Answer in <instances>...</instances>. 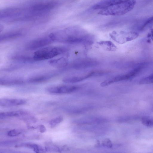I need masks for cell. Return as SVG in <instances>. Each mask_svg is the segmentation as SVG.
Instances as JSON below:
<instances>
[{
  "mask_svg": "<svg viewBox=\"0 0 153 153\" xmlns=\"http://www.w3.org/2000/svg\"><path fill=\"white\" fill-rule=\"evenodd\" d=\"M138 36V33L134 31H114L110 34V36L113 40L121 44L136 39Z\"/></svg>",
  "mask_w": 153,
  "mask_h": 153,
  "instance_id": "obj_7",
  "label": "cell"
},
{
  "mask_svg": "<svg viewBox=\"0 0 153 153\" xmlns=\"http://www.w3.org/2000/svg\"><path fill=\"white\" fill-rule=\"evenodd\" d=\"M152 17L142 19L135 24V26L140 31H143L152 23Z\"/></svg>",
  "mask_w": 153,
  "mask_h": 153,
  "instance_id": "obj_18",
  "label": "cell"
},
{
  "mask_svg": "<svg viewBox=\"0 0 153 153\" xmlns=\"http://www.w3.org/2000/svg\"><path fill=\"white\" fill-rule=\"evenodd\" d=\"M11 58L14 60L25 63H33L36 62L34 60L33 57L25 55H13L12 56Z\"/></svg>",
  "mask_w": 153,
  "mask_h": 153,
  "instance_id": "obj_19",
  "label": "cell"
},
{
  "mask_svg": "<svg viewBox=\"0 0 153 153\" xmlns=\"http://www.w3.org/2000/svg\"><path fill=\"white\" fill-rule=\"evenodd\" d=\"M26 101L21 99L1 98L0 99V106L11 107L24 105Z\"/></svg>",
  "mask_w": 153,
  "mask_h": 153,
  "instance_id": "obj_12",
  "label": "cell"
},
{
  "mask_svg": "<svg viewBox=\"0 0 153 153\" xmlns=\"http://www.w3.org/2000/svg\"><path fill=\"white\" fill-rule=\"evenodd\" d=\"M53 42L49 35L47 36L39 37L28 42L25 48L28 50L40 49L51 44Z\"/></svg>",
  "mask_w": 153,
  "mask_h": 153,
  "instance_id": "obj_10",
  "label": "cell"
},
{
  "mask_svg": "<svg viewBox=\"0 0 153 153\" xmlns=\"http://www.w3.org/2000/svg\"><path fill=\"white\" fill-rule=\"evenodd\" d=\"M15 140H9L0 142V146H5L12 145L17 142Z\"/></svg>",
  "mask_w": 153,
  "mask_h": 153,
  "instance_id": "obj_26",
  "label": "cell"
},
{
  "mask_svg": "<svg viewBox=\"0 0 153 153\" xmlns=\"http://www.w3.org/2000/svg\"><path fill=\"white\" fill-rule=\"evenodd\" d=\"M97 43L107 51H114L117 48L116 46L110 41H102L97 42Z\"/></svg>",
  "mask_w": 153,
  "mask_h": 153,
  "instance_id": "obj_21",
  "label": "cell"
},
{
  "mask_svg": "<svg viewBox=\"0 0 153 153\" xmlns=\"http://www.w3.org/2000/svg\"><path fill=\"white\" fill-rule=\"evenodd\" d=\"M97 61L88 58H79L76 59L68 63L65 68L75 70H83L97 65Z\"/></svg>",
  "mask_w": 153,
  "mask_h": 153,
  "instance_id": "obj_6",
  "label": "cell"
},
{
  "mask_svg": "<svg viewBox=\"0 0 153 153\" xmlns=\"http://www.w3.org/2000/svg\"><path fill=\"white\" fill-rule=\"evenodd\" d=\"M16 147H25L30 149L36 152H39L42 151L43 149L40 146L35 144L30 143H23L16 144Z\"/></svg>",
  "mask_w": 153,
  "mask_h": 153,
  "instance_id": "obj_20",
  "label": "cell"
},
{
  "mask_svg": "<svg viewBox=\"0 0 153 153\" xmlns=\"http://www.w3.org/2000/svg\"><path fill=\"white\" fill-rule=\"evenodd\" d=\"M131 0H102L93 5L94 10H102L108 7Z\"/></svg>",
  "mask_w": 153,
  "mask_h": 153,
  "instance_id": "obj_13",
  "label": "cell"
},
{
  "mask_svg": "<svg viewBox=\"0 0 153 153\" xmlns=\"http://www.w3.org/2000/svg\"><path fill=\"white\" fill-rule=\"evenodd\" d=\"M21 133V131L18 129H13L9 131L7 133V135L9 137L16 136Z\"/></svg>",
  "mask_w": 153,
  "mask_h": 153,
  "instance_id": "obj_25",
  "label": "cell"
},
{
  "mask_svg": "<svg viewBox=\"0 0 153 153\" xmlns=\"http://www.w3.org/2000/svg\"><path fill=\"white\" fill-rule=\"evenodd\" d=\"M27 113L22 110L0 112V119L17 117L27 114Z\"/></svg>",
  "mask_w": 153,
  "mask_h": 153,
  "instance_id": "obj_15",
  "label": "cell"
},
{
  "mask_svg": "<svg viewBox=\"0 0 153 153\" xmlns=\"http://www.w3.org/2000/svg\"><path fill=\"white\" fill-rule=\"evenodd\" d=\"M142 123L148 127H152L153 121L152 119L147 117H144L141 119Z\"/></svg>",
  "mask_w": 153,
  "mask_h": 153,
  "instance_id": "obj_24",
  "label": "cell"
},
{
  "mask_svg": "<svg viewBox=\"0 0 153 153\" xmlns=\"http://www.w3.org/2000/svg\"><path fill=\"white\" fill-rule=\"evenodd\" d=\"M24 81L22 78L8 76H0V85L13 86L23 84Z\"/></svg>",
  "mask_w": 153,
  "mask_h": 153,
  "instance_id": "obj_11",
  "label": "cell"
},
{
  "mask_svg": "<svg viewBox=\"0 0 153 153\" xmlns=\"http://www.w3.org/2000/svg\"><path fill=\"white\" fill-rule=\"evenodd\" d=\"M63 120V117H62L59 116L51 120L49 124L51 127H53L60 123Z\"/></svg>",
  "mask_w": 153,
  "mask_h": 153,
  "instance_id": "obj_23",
  "label": "cell"
},
{
  "mask_svg": "<svg viewBox=\"0 0 153 153\" xmlns=\"http://www.w3.org/2000/svg\"><path fill=\"white\" fill-rule=\"evenodd\" d=\"M100 71H91L88 72H78L67 75L63 79V82L68 83L78 82L91 77L102 74Z\"/></svg>",
  "mask_w": 153,
  "mask_h": 153,
  "instance_id": "obj_4",
  "label": "cell"
},
{
  "mask_svg": "<svg viewBox=\"0 0 153 153\" xmlns=\"http://www.w3.org/2000/svg\"><path fill=\"white\" fill-rule=\"evenodd\" d=\"M4 28V26L0 24V33L3 30Z\"/></svg>",
  "mask_w": 153,
  "mask_h": 153,
  "instance_id": "obj_28",
  "label": "cell"
},
{
  "mask_svg": "<svg viewBox=\"0 0 153 153\" xmlns=\"http://www.w3.org/2000/svg\"><path fill=\"white\" fill-rule=\"evenodd\" d=\"M81 88L79 85H63L50 86L46 88V90L52 94H63L75 92Z\"/></svg>",
  "mask_w": 153,
  "mask_h": 153,
  "instance_id": "obj_8",
  "label": "cell"
},
{
  "mask_svg": "<svg viewBox=\"0 0 153 153\" xmlns=\"http://www.w3.org/2000/svg\"><path fill=\"white\" fill-rule=\"evenodd\" d=\"M153 76L151 74L142 78L139 81L140 84H150L153 83Z\"/></svg>",
  "mask_w": 153,
  "mask_h": 153,
  "instance_id": "obj_22",
  "label": "cell"
},
{
  "mask_svg": "<svg viewBox=\"0 0 153 153\" xmlns=\"http://www.w3.org/2000/svg\"><path fill=\"white\" fill-rule=\"evenodd\" d=\"M68 49L64 46H47L36 51L33 57L36 62L48 59L67 52Z\"/></svg>",
  "mask_w": 153,
  "mask_h": 153,
  "instance_id": "obj_3",
  "label": "cell"
},
{
  "mask_svg": "<svg viewBox=\"0 0 153 153\" xmlns=\"http://www.w3.org/2000/svg\"><path fill=\"white\" fill-rule=\"evenodd\" d=\"M136 3L135 0H131L117 4L101 10L98 14L104 16H120L131 11Z\"/></svg>",
  "mask_w": 153,
  "mask_h": 153,
  "instance_id": "obj_2",
  "label": "cell"
},
{
  "mask_svg": "<svg viewBox=\"0 0 153 153\" xmlns=\"http://www.w3.org/2000/svg\"><path fill=\"white\" fill-rule=\"evenodd\" d=\"M85 107L74 106L66 108L64 110L67 113L72 114H78L83 113L87 110Z\"/></svg>",
  "mask_w": 153,
  "mask_h": 153,
  "instance_id": "obj_17",
  "label": "cell"
},
{
  "mask_svg": "<svg viewBox=\"0 0 153 153\" xmlns=\"http://www.w3.org/2000/svg\"><path fill=\"white\" fill-rule=\"evenodd\" d=\"M49 63L54 67L63 69L66 67L69 63L68 60L64 57L51 59Z\"/></svg>",
  "mask_w": 153,
  "mask_h": 153,
  "instance_id": "obj_14",
  "label": "cell"
},
{
  "mask_svg": "<svg viewBox=\"0 0 153 153\" xmlns=\"http://www.w3.org/2000/svg\"><path fill=\"white\" fill-rule=\"evenodd\" d=\"M49 35L53 42L84 45H89L92 43L91 36L78 28H68L51 33Z\"/></svg>",
  "mask_w": 153,
  "mask_h": 153,
  "instance_id": "obj_1",
  "label": "cell"
},
{
  "mask_svg": "<svg viewBox=\"0 0 153 153\" xmlns=\"http://www.w3.org/2000/svg\"><path fill=\"white\" fill-rule=\"evenodd\" d=\"M102 145L108 148H111L113 144L111 140L109 139H105L104 140L102 143Z\"/></svg>",
  "mask_w": 153,
  "mask_h": 153,
  "instance_id": "obj_27",
  "label": "cell"
},
{
  "mask_svg": "<svg viewBox=\"0 0 153 153\" xmlns=\"http://www.w3.org/2000/svg\"><path fill=\"white\" fill-rule=\"evenodd\" d=\"M40 128H41L42 129H40L41 131V132H44L45 131V127L44 126H42Z\"/></svg>",
  "mask_w": 153,
  "mask_h": 153,
  "instance_id": "obj_29",
  "label": "cell"
},
{
  "mask_svg": "<svg viewBox=\"0 0 153 153\" xmlns=\"http://www.w3.org/2000/svg\"><path fill=\"white\" fill-rule=\"evenodd\" d=\"M21 33L19 32H8L0 35V42L15 39L20 36Z\"/></svg>",
  "mask_w": 153,
  "mask_h": 153,
  "instance_id": "obj_16",
  "label": "cell"
},
{
  "mask_svg": "<svg viewBox=\"0 0 153 153\" xmlns=\"http://www.w3.org/2000/svg\"><path fill=\"white\" fill-rule=\"evenodd\" d=\"M62 70L51 71L40 73L29 77L27 79L28 82L38 83L43 82L57 76Z\"/></svg>",
  "mask_w": 153,
  "mask_h": 153,
  "instance_id": "obj_9",
  "label": "cell"
},
{
  "mask_svg": "<svg viewBox=\"0 0 153 153\" xmlns=\"http://www.w3.org/2000/svg\"><path fill=\"white\" fill-rule=\"evenodd\" d=\"M143 65L138 66L129 72L124 74L117 75L106 80L100 84L101 86L104 87L117 82L131 79L137 75L142 70Z\"/></svg>",
  "mask_w": 153,
  "mask_h": 153,
  "instance_id": "obj_5",
  "label": "cell"
}]
</instances>
